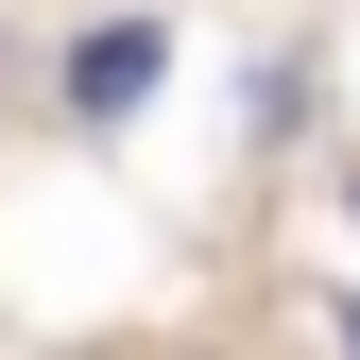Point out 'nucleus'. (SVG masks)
I'll use <instances>...</instances> for the list:
<instances>
[{
    "label": "nucleus",
    "mask_w": 360,
    "mask_h": 360,
    "mask_svg": "<svg viewBox=\"0 0 360 360\" xmlns=\"http://www.w3.org/2000/svg\"><path fill=\"white\" fill-rule=\"evenodd\" d=\"M155 69H172V52H155V18H103V34L69 52V103H86V120H120V103H155Z\"/></svg>",
    "instance_id": "f257e3e1"
},
{
    "label": "nucleus",
    "mask_w": 360,
    "mask_h": 360,
    "mask_svg": "<svg viewBox=\"0 0 360 360\" xmlns=\"http://www.w3.org/2000/svg\"><path fill=\"white\" fill-rule=\"evenodd\" d=\"M343 343H360V309H343Z\"/></svg>",
    "instance_id": "f03ea898"
}]
</instances>
